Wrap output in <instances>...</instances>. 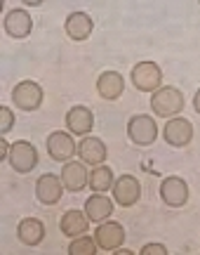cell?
<instances>
[{
	"label": "cell",
	"instance_id": "cell-1",
	"mask_svg": "<svg viewBox=\"0 0 200 255\" xmlns=\"http://www.w3.org/2000/svg\"><path fill=\"white\" fill-rule=\"evenodd\" d=\"M151 109H153L155 116L174 119V116L184 109L182 90H177L174 85H160V88L151 95Z\"/></svg>",
	"mask_w": 200,
	"mask_h": 255
},
{
	"label": "cell",
	"instance_id": "cell-2",
	"mask_svg": "<svg viewBox=\"0 0 200 255\" xmlns=\"http://www.w3.org/2000/svg\"><path fill=\"white\" fill-rule=\"evenodd\" d=\"M132 85L141 92H155L163 85V71L155 62H139L130 73Z\"/></svg>",
	"mask_w": 200,
	"mask_h": 255
},
{
	"label": "cell",
	"instance_id": "cell-3",
	"mask_svg": "<svg viewBox=\"0 0 200 255\" xmlns=\"http://www.w3.org/2000/svg\"><path fill=\"white\" fill-rule=\"evenodd\" d=\"M7 163L12 165V170H14V173H19V175L31 173V170L38 165L36 146L31 144V142H26V139H19V142H14V144H12V149H9Z\"/></svg>",
	"mask_w": 200,
	"mask_h": 255
},
{
	"label": "cell",
	"instance_id": "cell-4",
	"mask_svg": "<svg viewBox=\"0 0 200 255\" xmlns=\"http://www.w3.org/2000/svg\"><path fill=\"white\" fill-rule=\"evenodd\" d=\"M128 137L139 146H148L158 139V126L151 116L146 114H136L128 123Z\"/></svg>",
	"mask_w": 200,
	"mask_h": 255
},
{
	"label": "cell",
	"instance_id": "cell-5",
	"mask_svg": "<svg viewBox=\"0 0 200 255\" xmlns=\"http://www.w3.org/2000/svg\"><path fill=\"white\" fill-rule=\"evenodd\" d=\"M12 104L17 109L24 111H36L43 104V88L33 81H21L14 85L12 90Z\"/></svg>",
	"mask_w": 200,
	"mask_h": 255
},
{
	"label": "cell",
	"instance_id": "cell-6",
	"mask_svg": "<svg viewBox=\"0 0 200 255\" xmlns=\"http://www.w3.org/2000/svg\"><path fill=\"white\" fill-rule=\"evenodd\" d=\"M160 199L170 208H184L186 201H189V184H186V180L177 177V175L165 177L163 184H160Z\"/></svg>",
	"mask_w": 200,
	"mask_h": 255
},
{
	"label": "cell",
	"instance_id": "cell-7",
	"mask_svg": "<svg viewBox=\"0 0 200 255\" xmlns=\"http://www.w3.org/2000/svg\"><path fill=\"white\" fill-rule=\"evenodd\" d=\"M163 137L165 142L170 146H177V149H182V146H189V142L193 139V126L191 121L182 119V116H174L165 123L163 128Z\"/></svg>",
	"mask_w": 200,
	"mask_h": 255
},
{
	"label": "cell",
	"instance_id": "cell-8",
	"mask_svg": "<svg viewBox=\"0 0 200 255\" xmlns=\"http://www.w3.org/2000/svg\"><path fill=\"white\" fill-rule=\"evenodd\" d=\"M139 196H141V184H139L134 175H120L113 182V199L123 208H132L139 201Z\"/></svg>",
	"mask_w": 200,
	"mask_h": 255
},
{
	"label": "cell",
	"instance_id": "cell-9",
	"mask_svg": "<svg viewBox=\"0 0 200 255\" xmlns=\"http://www.w3.org/2000/svg\"><path fill=\"white\" fill-rule=\"evenodd\" d=\"M64 182H62V177H57L52 173H45L38 177L36 182V199L43 203V206H55L59 203L62 199V194H64Z\"/></svg>",
	"mask_w": 200,
	"mask_h": 255
},
{
	"label": "cell",
	"instance_id": "cell-10",
	"mask_svg": "<svg viewBox=\"0 0 200 255\" xmlns=\"http://www.w3.org/2000/svg\"><path fill=\"white\" fill-rule=\"evenodd\" d=\"M94 241H97L99 251L113 253L116 248H120V244H125V227L120 222H104L94 232Z\"/></svg>",
	"mask_w": 200,
	"mask_h": 255
},
{
	"label": "cell",
	"instance_id": "cell-11",
	"mask_svg": "<svg viewBox=\"0 0 200 255\" xmlns=\"http://www.w3.org/2000/svg\"><path fill=\"white\" fill-rule=\"evenodd\" d=\"M47 154H50V158L66 163V161H71L73 154H78V146H75V142H73V137L68 132L57 130V132L47 137Z\"/></svg>",
	"mask_w": 200,
	"mask_h": 255
},
{
	"label": "cell",
	"instance_id": "cell-12",
	"mask_svg": "<svg viewBox=\"0 0 200 255\" xmlns=\"http://www.w3.org/2000/svg\"><path fill=\"white\" fill-rule=\"evenodd\" d=\"M31 28H33V19H31V14H28L26 9L14 7L5 14V33L9 38L21 40V38H26L31 33Z\"/></svg>",
	"mask_w": 200,
	"mask_h": 255
},
{
	"label": "cell",
	"instance_id": "cell-13",
	"mask_svg": "<svg viewBox=\"0 0 200 255\" xmlns=\"http://www.w3.org/2000/svg\"><path fill=\"white\" fill-rule=\"evenodd\" d=\"M62 182L68 191H82L87 187V180H90V175H87V168L80 163V161H66V165H62Z\"/></svg>",
	"mask_w": 200,
	"mask_h": 255
},
{
	"label": "cell",
	"instance_id": "cell-14",
	"mask_svg": "<svg viewBox=\"0 0 200 255\" xmlns=\"http://www.w3.org/2000/svg\"><path fill=\"white\" fill-rule=\"evenodd\" d=\"M92 126H94V116H92V111L87 109V107L78 104V107L68 109V114H66V128L71 130L73 135L87 137Z\"/></svg>",
	"mask_w": 200,
	"mask_h": 255
},
{
	"label": "cell",
	"instance_id": "cell-15",
	"mask_svg": "<svg viewBox=\"0 0 200 255\" xmlns=\"http://www.w3.org/2000/svg\"><path fill=\"white\" fill-rule=\"evenodd\" d=\"M92 28H94V24H92V17L87 12H71L66 19V33L71 40H78V43L87 40L92 36Z\"/></svg>",
	"mask_w": 200,
	"mask_h": 255
},
{
	"label": "cell",
	"instance_id": "cell-16",
	"mask_svg": "<svg viewBox=\"0 0 200 255\" xmlns=\"http://www.w3.org/2000/svg\"><path fill=\"white\" fill-rule=\"evenodd\" d=\"M78 156L82 158V163L90 165H101L106 161V144L99 137H85L78 144Z\"/></svg>",
	"mask_w": 200,
	"mask_h": 255
},
{
	"label": "cell",
	"instance_id": "cell-17",
	"mask_svg": "<svg viewBox=\"0 0 200 255\" xmlns=\"http://www.w3.org/2000/svg\"><path fill=\"white\" fill-rule=\"evenodd\" d=\"M17 239L24 246H38L45 239V225L38 218H24L17 227Z\"/></svg>",
	"mask_w": 200,
	"mask_h": 255
},
{
	"label": "cell",
	"instance_id": "cell-18",
	"mask_svg": "<svg viewBox=\"0 0 200 255\" xmlns=\"http://www.w3.org/2000/svg\"><path fill=\"white\" fill-rule=\"evenodd\" d=\"M97 90H99V95L104 100L113 102L123 95L125 81H123V76H120L118 71H104L99 78H97Z\"/></svg>",
	"mask_w": 200,
	"mask_h": 255
},
{
	"label": "cell",
	"instance_id": "cell-19",
	"mask_svg": "<svg viewBox=\"0 0 200 255\" xmlns=\"http://www.w3.org/2000/svg\"><path fill=\"white\" fill-rule=\"evenodd\" d=\"M113 213V201L106 194H92L85 201V215L90 218V222H104Z\"/></svg>",
	"mask_w": 200,
	"mask_h": 255
},
{
	"label": "cell",
	"instance_id": "cell-20",
	"mask_svg": "<svg viewBox=\"0 0 200 255\" xmlns=\"http://www.w3.org/2000/svg\"><path fill=\"white\" fill-rule=\"evenodd\" d=\"M87 215L85 213H80V210H68V213H64L62 215V222H59V229H62V234L68 239H75L80 237V234H85L87 232Z\"/></svg>",
	"mask_w": 200,
	"mask_h": 255
},
{
	"label": "cell",
	"instance_id": "cell-21",
	"mask_svg": "<svg viewBox=\"0 0 200 255\" xmlns=\"http://www.w3.org/2000/svg\"><path fill=\"white\" fill-rule=\"evenodd\" d=\"M113 170L109 165H97L90 173V180H87V187H90L94 194H106L109 189H113Z\"/></svg>",
	"mask_w": 200,
	"mask_h": 255
},
{
	"label": "cell",
	"instance_id": "cell-22",
	"mask_svg": "<svg viewBox=\"0 0 200 255\" xmlns=\"http://www.w3.org/2000/svg\"><path fill=\"white\" fill-rule=\"evenodd\" d=\"M97 251H99V246H97L94 237H85V234L75 237V241L68 244V253L71 255H94Z\"/></svg>",
	"mask_w": 200,
	"mask_h": 255
},
{
	"label": "cell",
	"instance_id": "cell-23",
	"mask_svg": "<svg viewBox=\"0 0 200 255\" xmlns=\"http://www.w3.org/2000/svg\"><path fill=\"white\" fill-rule=\"evenodd\" d=\"M12 126H14V114H12V109L0 107V132L7 135L9 130H12Z\"/></svg>",
	"mask_w": 200,
	"mask_h": 255
},
{
	"label": "cell",
	"instance_id": "cell-24",
	"mask_svg": "<svg viewBox=\"0 0 200 255\" xmlns=\"http://www.w3.org/2000/svg\"><path fill=\"white\" fill-rule=\"evenodd\" d=\"M141 255H167V248L163 244H146L141 248Z\"/></svg>",
	"mask_w": 200,
	"mask_h": 255
},
{
	"label": "cell",
	"instance_id": "cell-25",
	"mask_svg": "<svg viewBox=\"0 0 200 255\" xmlns=\"http://www.w3.org/2000/svg\"><path fill=\"white\" fill-rule=\"evenodd\" d=\"M9 142H5V139H0V158H9Z\"/></svg>",
	"mask_w": 200,
	"mask_h": 255
},
{
	"label": "cell",
	"instance_id": "cell-26",
	"mask_svg": "<svg viewBox=\"0 0 200 255\" xmlns=\"http://www.w3.org/2000/svg\"><path fill=\"white\" fill-rule=\"evenodd\" d=\"M193 109H196V111L200 114V90L196 92V95H193Z\"/></svg>",
	"mask_w": 200,
	"mask_h": 255
},
{
	"label": "cell",
	"instance_id": "cell-27",
	"mask_svg": "<svg viewBox=\"0 0 200 255\" xmlns=\"http://www.w3.org/2000/svg\"><path fill=\"white\" fill-rule=\"evenodd\" d=\"M113 253H118V255H134L132 251H128V248H116Z\"/></svg>",
	"mask_w": 200,
	"mask_h": 255
}]
</instances>
